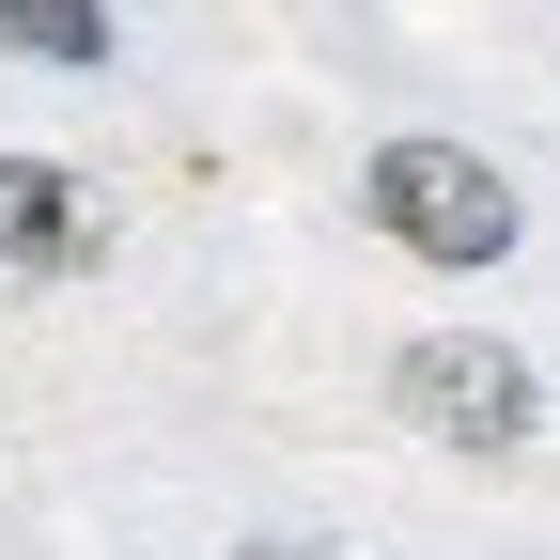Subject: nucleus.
<instances>
[{
  "label": "nucleus",
  "instance_id": "1",
  "mask_svg": "<svg viewBox=\"0 0 560 560\" xmlns=\"http://www.w3.org/2000/svg\"><path fill=\"white\" fill-rule=\"evenodd\" d=\"M359 202H374V234L405 249V265H514V172H482L467 140H436V125H405V140H374V172H359Z\"/></svg>",
  "mask_w": 560,
  "mask_h": 560
},
{
  "label": "nucleus",
  "instance_id": "2",
  "mask_svg": "<svg viewBox=\"0 0 560 560\" xmlns=\"http://www.w3.org/2000/svg\"><path fill=\"white\" fill-rule=\"evenodd\" d=\"M389 405H405V420H420L436 452H467V467L529 452V420H545L529 359H514V342H482V327H420L405 359H389Z\"/></svg>",
  "mask_w": 560,
  "mask_h": 560
},
{
  "label": "nucleus",
  "instance_id": "3",
  "mask_svg": "<svg viewBox=\"0 0 560 560\" xmlns=\"http://www.w3.org/2000/svg\"><path fill=\"white\" fill-rule=\"evenodd\" d=\"M79 249H94V202H79V172L0 156V265H79Z\"/></svg>",
  "mask_w": 560,
  "mask_h": 560
},
{
  "label": "nucleus",
  "instance_id": "4",
  "mask_svg": "<svg viewBox=\"0 0 560 560\" xmlns=\"http://www.w3.org/2000/svg\"><path fill=\"white\" fill-rule=\"evenodd\" d=\"M0 47L16 62H109V16H79V0H0Z\"/></svg>",
  "mask_w": 560,
  "mask_h": 560
},
{
  "label": "nucleus",
  "instance_id": "5",
  "mask_svg": "<svg viewBox=\"0 0 560 560\" xmlns=\"http://www.w3.org/2000/svg\"><path fill=\"white\" fill-rule=\"evenodd\" d=\"M249 560H327V545H249Z\"/></svg>",
  "mask_w": 560,
  "mask_h": 560
}]
</instances>
